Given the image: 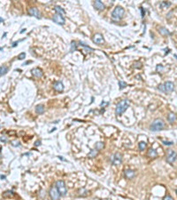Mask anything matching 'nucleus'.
Returning a JSON list of instances; mask_svg holds the SVG:
<instances>
[{
	"mask_svg": "<svg viewBox=\"0 0 177 200\" xmlns=\"http://www.w3.org/2000/svg\"><path fill=\"white\" fill-rule=\"evenodd\" d=\"M165 128V123L162 119L157 118L150 125V130L152 132H159Z\"/></svg>",
	"mask_w": 177,
	"mask_h": 200,
	"instance_id": "f257e3e1",
	"label": "nucleus"
},
{
	"mask_svg": "<svg viewBox=\"0 0 177 200\" xmlns=\"http://www.w3.org/2000/svg\"><path fill=\"white\" fill-rule=\"evenodd\" d=\"M129 106V102L128 100H122L117 104L116 106V110H115V113L117 116H120L123 112L126 111V110L128 108Z\"/></svg>",
	"mask_w": 177,
	"mask_h": 200,
	"instance_id": "f03ea898",
	"label": "nucleus"
},
{
	"mask_svg": "<svg viewBox=\"0 0 177 200\" xmlns=\"http://www.w3.org/2000/svg\"><path fill=\"white\" fill-rule=\"evenodd\" d=\"M174 85L173 82L171 81H167L166 83L162 85H159L158 86V89L161 92H164V93H171L174 91Z\"/></svg>",
	"mask_w": 177,
	"mask_h": 200,
	"instance_id": "7ed1b4c3",
	"label": "nucleus"
},
{
	"mask_svg": "<svg viewBox=\"0 0 177 200\" xmlns=\"http://www.w3.org/2000/svg\"><path fill=\"white\" fill-rule=\"evenodd\" d=\"M55 187L57 188L58 190H59V194L60 196H66L67 193V187H66V183H65L64 180H57L56 181V185Z\"/></svg>",
	"mask_w": 177,
	"mask_h": 200,
	"instance_id": "20e7f679",
	"label": "nucleus"
},
{
	"mask_svg": "<svg viewBox=\"0 0 177 200\" xmlns=\"http://www.w3.org/2000/svg\"><path fill=\"white\" fill-rule=\"evenodd\" d=\"M124 13L125 11L121 6H116L112 13V17L114 20H120L124 15Z\"/></svg>",
	"mask_w": 177,
	"mask_h": 200,
	"instance_id": "39448f33",
	"label": "nucleus"
},
{
	"mask_svg": "<svg viewBox=\"0 0 177 200\" xmlns=\"http://www.w3.org/2000/svg\"><path fill=\"white\" fill-rule=\"evenodd\" d=\"M177 159V154L175 151L172 150V149H169L167 151V162L169 164H174Z\"/></svg>",
	"mask_w": 177,
	"mask_h": 200,
	"instance_id": "423d86ee",
	"label": "nucleus"
},
{
	"mask_svg": "<svg viewBox=\"0 0 177 200\" xmlns=\"http://www.w3.org/2000/svg\"><path fill=\"white\" fill-rule=\"evenodd\" d=\"M49 194H50V197L52 200H58L60 197V194H59V190L56 187H51L50 189V191H49Z\"/></svg>",
	"mask_w": 177,
	"mask_h": 200,
	"instance_id": "0eeeda50",
	"label": "nucleus"
},
{
	"mask_svg": "<svg viewBox=\"0 0 177 200\" xmlns=\"http://www.w3.org/2000/svg\"><path fill=\"white\" fill-rule=\"evenodd\" d=\"M122 161V156L120 154V153H115L114 155L112 158V163L115 166H118L121 163Z\"/></svg>",
	"mask_w": 177,
	"mask_h": 200,
	"instance_id": "6e6552de",
	"label": "nucleus"
},
{
	"mask_svg": "<svg viewBox=\"0 0 177 200\" xmlns=\"http://www.w3.org/2000/svg\"><path fill=\"white\" fill-rule=\"evenodd\" d=\"M52 20L54 22L57 23V24H59V25H64L65 24V18L63 17V15L59 14V13H56L54 16H53Z\"/></svg>",
	"mask_w": 177,
	"mask_h": 200,
	"instance_id": "1a4fd4ad",
	"label": "nucleus"
},
{
	"mask_svg": "<svg viewBox=\"0 0 177 200\" xmlns=\"http://www.w3.org/2000/svg\"><path fill=\"white\" fill-rule=\"evenodd\" d=\"M28 13L29 15L36 17V18H37V19L41 18V16H40V12L38 11V9L36 8V7H30V8L28 10Z\"/></svg>",
	"mask_w": 177,
	"mask_h": 200,
	"instance_id": "9d476101",
	"label": "nucleus"
},
{
	"mask_svg": "<svg viewBox=\"0 0 177 200\" xmlns=\"http://www.w3.org/2000/svg\"><path fill=\"white\" fill-rule=\"evenodd\" d=\"M93 42L96 43V44H102L105 43V39H104L103 36H102L101 34L97 33V34H95L93 37Z\"/></svg>",
	"mask_w": 177,
	"mask_h": 200,
	"instance_id": "9b49d317",
	"label": "nucleus"
},
{
	"mask_svg": "<svg viewBox=\"0 0 177 200\" xmlns=\"http://www.w3.org/2000/svg\"><path fill=\"white\" fill-rule=\"evenodd\" d=\"M53 88L55 89L57 92H62L64 90V85L61 81H56L53 84Z\"/></svg>",
	"mask_w": 177,
	"mask_h": 200,
	"instance_id": "f8f14e48",
	"label": "nucleus"
},
{
	"mask_svg": "<svg viewBox=\"0 0 177 200\" xmlns=\"http://www.w3.org/2000/svg\"><path fill=\"white\" fill-rule=\"evenodd\" d=\"M31 72H32V75L36 77H41L42 76H43V71H42V69H39V68H36V69H34Z\"/></svg>",
	"mask_w": 177,
	"mask_h": 200,
	"instance_id": "ddd939ff",
	"label": "nucleus"
},
{
	"mask_svg": "<svg viewBox=\"0 0 177 200\" xmlns=\"http://www.w3.org/2000/svg\"><path fill=\"white\" fill-rule=\"evenodd\" d=\"M177 119V116L174 113H173V112H170V113L168 114V116H167V120H168V122L170 124H173L174 123V122L176 121Z\"/></svg>",
	"mask_w": 177,
	"mask_h": 200,
	"instance_id": "4468645a",
	"label": "nucleus"
},
{
	"mask_svg": "<svg viewBox=\"0 0 177 200\" xmlns=\"http://www.w3.org/2000/svg\"><path fill=\"white\" fill-rule=\"evenodd\" d=\"M124 174L128 179H132V178L135 176V172L132 170H130V169H127V170H125Z\"/></svg>",
	"mask_w": 177,
	"mask_h": 200,
	"instance_id": "2eb2a0df",
	"label": "nucleus"
},
{
	"mask_svg": "<svg viewBox=\"0 0 177 200\" xmlns=\"http://www.w3.org/2000/svg\"><path fill=\"white\" fill-rule=\"evenodd\" d=\"M94 6H95L97 10H104V9H105L104 4L102 3L101 1H99V0H97V1L94 2Z\"/></svg>",
	"mask_w": 177,
	"mask_h": 200,
	"instance_id": "dca6fc26",
	"label": "nucleus"
},
{
	"mask_svg": "<svg viewBox=\"0 0 177 200\" xmlns=\"http://www.w3.org/2000/svg\"><path fill=\"white\" fill-rule=\"evenodd\" d=\"M157 152H156V150L154 149H152V148H151V149L148 150V152H147V156L149 157V158H156L157 157Z\"/></svg>",
	"mask_w": 177,
	"mask_h": 200,
	"instance_id": "f3484780",
	"label": "nucleus"
},
{
	"mask_svg": "<svg viewBox=\"0 0 177 200\" xmlns=\"http://www.w3.org/2000/svg\"><path fill=\"white\" fill-rule=\"evenodd\" d=\"M36 112L37 114H43L44 112V107L43 105H37L36 107Z\"/></svg>",
	"mask_w": 177,
	"mask_h": 200,
	"instance_id": "a211bd4d",
	"label": "nucleus"
},
{
	"mask_svg": "<svg viewBox=\"0 0 177 200\" xmlns=\"http://www.w3.org/2000/svg\"><path fill=\"white\" fill-rule=\"evenodd\" d=\"M54 10H55L56 13H59V14H61V15H64V14H65V11H64V9H63L62 7L59 6V5H56L55 8H54Z\"/></svg>",
	"mask_w": 177,
	"mask_h": 200,
	"instance_id": "6ab92c4d",
	"label": "nucleus"
},
{
	"mask_svg": "<svg viewBox=\"0 0 177 200\" xmlns=\"http://www.w3.org/2000/svg\"><path fill=\"white\" fill-rule=\"evenodd\" d=\"M7 71H8V68H7L6 66L2 65L1 67H0V75L1 76L5 75V74L7 73Z\"/></svg>",
	"mask_w": 177,
	"mask_h": 200,
	"instance_id": "aec40b11",
	"label": "nucleus"
},
{
	"mask_svg": "<svg viewBox=\"0 0 177 200\" xmlns=\"http://www.w3.org/2000/svg\"><path fill=\"white\" fill-rule=\"evenodd\" d=\"M159 33H160L161 35H163V36H167V35H170V32H169L166 28H163V27H161V28H159Z\"/></svg>",
	"mask_w": 177,
	"mask_h": 200,
	"instance_id": "412c9836",
	"label": "nucleus"
},
{
	"mask_svg": "<svg viewBox=\"0 0 177 200\" xmlns=\"http://www.w3.org/2000/svg\"><path fill=\"white\" fill-rule=\"evenodd\" d=\"M160 7L161 8H167V7H168V6H170L171 5V3H169V2H165V1H163V2H161L160 3Z\"/></svg>",
	"mask_w": 177,
	"mask_h": 200,
	"instance_id": "4be33fe9",
	"label": "nucleus"
},
{
	"mask_svg": "<svg viewBox=\"0 0 177 200\" xmlns=\"http://www.w3.org/2000/svg\"><path fill=\"white\" fill-rule=\"evenodd\" d=\"M138 147H139L140 150H144L146 148V143L144 142V141H141V142H139V144H138Z\"/></svg>",
	"mask_w": 177,
	"mask_h": 200,
	"instance_id": "5701e85b",
	"label": "nucleus"
},
{
	"mask_svg": "<svg viewBox=\"0 0 177 200\" xmlns=\"http://www.w3.org/2000/svg\"><path fill=\"white\" fill-rule=\"evenodd\" d=\"M104 142H97V143H96V149L97 150H100V149H102L104 148Z\"/></svg>",
	"mask_w": 177,
	"mask_h": 200,
	"instance_id": "b1692460",
	"label": "nucleus"
},
{
	"mask_svg": "<svg viewBox=\"0 0 177 200\" xmlns=\"http://www.w3.org/2000/svg\"><path fill=\"white\" fill-rule=\"evenodd\" d=\"M97 155V149H96V150H94V149H93V150H91L90 152V154H88V157H90V158H95Z\"/></svg>",
	"mask_w": 177,
	"mask_h": 200,
	"instance_id": "393cba45",
	"label": "nucleus"
},
{
	"mask_svg": "<svg viewBox=\"0 0 177 200\" xmlns=\"http://www.w3.org/2000/svg\"><path fill=\"white\" fill-rule=\"evenodd\" d=\"M119 86H120V89H123L127 86V83L124 82V81H119Z\"/></svg>",
	"mask_w": 177,
	"mask_h": 200,
	"instance_id": "a878e982",
	"label": "nucleus"
},
{
	"mask_svg": "<svg viewBox=\"0 0 177 200\" xmlns=\"http://www.w3.org/2000/svg\"><path fill=\"white\" fill-rule=\"evenodd\" d=\"M13 191H10V190H7V191H5V193H4V197H6L7 196H13Z\"/></svg>",
	"mask_w": 177,
	"mask_h": 200,
	"instance_id": "bb28decb",
	"label": "nucleus"
},
{
	"mask_svg": "<svg viewBox=\"0 0 177 200\" xmlns=\"http://www.w3.org/2000/svg\"><path fill=\"white\" fill-rule=\"evenodd\" d=\"M25 57H26V53H20L19 54V56H18V58L20 60H23V59H25Z\"/></svg>",
	"mask_w": 177,
	"mask_h": 200,
	"instance_id": "cd10ccee",
	"label": "nucleus"
},
{
	"mask_svg": "<svg viewBox=\"0 0 177 200\" xmlns=\"http://www.w3.org/2000/svg\"><path fill=\"white\" fill-rule=\"evenodd\" d=\"M71 46H72V47H71V51H74V50H75L76 49V43L75 42H72V44H71Z\"/></svg>",
	"mask_w": 177,
	"mask_h": 200,
	"instance_id": "c85d7f7f",
	"label": "nucleus"
},
{
	"mask_svg": "<svg viewBox=\"0 0 177 200\" xmlns=\"http://www.w3.org/2000/svg\"><path fill=\"white\" fill-rule=\"evenodd\" d=\"M12 145L14 147H17V146H20V142L18 141H12Z\"/></svg>",
	"mask_w": 177,
	"mask_h": 200,
	"instance_id": "c756f323",
	"label": "nucleus"
},
{
	"mask_svg": "<svg viewBox=\"0 0 177 200\" xmlns=\"http://www.w3.org/2000/svg\"><path fill=\"white\" fill-rule=\"evenodd\" d=\"M163 70V66L162 65H158L157 66V71H162Z\"/></svg>",
	"mask_w": 177,
	"mask_h": 200,
	"instance_id": "7c9ffc66",
	"label": "nucleus"
},
{
	"mask_svg": "<svg viewBox=\"0 0 177 200\" xmlns=\"http://www.w3.org/2000/svg\"><path fill=\"white\" fill-rule=\"evenodd\" d=\"M163 200H174V199H173V197L171 196H167V197H165L163 198Z\"/></svg>",
	"mask_w": 177,
	"mask_h": 200,
	"instance_id": "2f4dec72",
	"label": "nucleus"
},
{
	"mask_svg": "<svg viewBox=\"0 0 177 200\" xmlns=\"http://www.w3.org/2000/svg\"><path fill=\"white\" fill-rule=\"evenodd\" d=\"M163 143H164L165 145H173L174 142H172V141H163Z\"/></svg>",
	"mask_w": 177,
	"mask_h": 200,
	"instance_id": "473e14b6",
	"label": "nucleus"
},
{
	"mask_svg": "<svg viewBox=\"0 0 177 200\" xmlns=\"http://www.w3.org/2000/svg\"><path fill=\"white\" fill-rule=\"evenodd\" d=\"M1 141L2 142H6V138H5V136H1Z\"/></svg>",
	"mask_w": 177,
	"mask_h": 200,
	"instance_id": "72a5a7b5",
	"label": "nucleus"
},
{
	"mask_svg": "<svg viewBox=\"0 0 177 200\" xmlns=\"http://www.w3.org/2000/svg\"><path fill=\"white\" fill-rule=\"evenodd\" d=\"M140 10H141V12H142V17H143V16H144V11H143V7H141V8H140Z\"/></svg>",
	"mask_w": 177,
	"mask_h": 200,
	"instance_id": "f704fd0d",
	"label": "nucleus"
},
{
	"mask_svg": "<svg viewBox=\"0 0 177 200\" xmlns=\"http://www.w3.org/2000/svg\"><path fill=\"white\" fill-rule=\"evenodd\" d=\"M35 145H36V146H38V145H41V141H36V143H35Z\"/></svg>",
	"mask_w": 177,
	"mask_h": 200,
	"instance_id": "c9c22d12",
	"label": "nucleus"
},
{
	"mask_svg": "<svg viewBox=\"0 0 177 200\" xmlns=\"http://www.w3.org/2000/svg\"><path fill=\"white\" fill-rule=\"evenodd\" d=\"M18 44H19V41H18V42H14V43H13V47H14V46H16Z\"/></svg>",
	"mask_w": 177,
	"mask_h": 200,
	"instance_id": "e433bc0d",
	"label": "nucleus"
},
{
	"mask_svg": "<svg viewBox=\"0 0 177 200\" xmlns=\"http://www.w3.org/2000/svg\"><path fill=\"white\" fill-rule=\"evenodd\" d=\"M1 179H2V180H5V176L2 174V175H1Z\"/></svg>",
	"mask_w": 177,
	"mask_h": 200,
	"instance_id": "4c0bfd02",
	"label": "nucleus"
},
{
	"mask_svg": "<svg viewBox=\"0 0 177 200\" xmlns=\"http://www.w3.org/2000/svg\"><path fill=\"white\" fill-rule=\"evenodd\" d=\"M24 31H26V30H25V29H24V30H21V31H20V33H23Z\"/></svg>",
	"mask_w": 177,
	"mask_h": 200,
	"instance_id": "58836bf2",
	"label": "nucleus"
},
{
	"mask_svg": "<svg viewBox=\"0 0 177 200\" xmlns=\"http://www.w3.org/2000/svg\"><path fill=\"white\" fill-rule=\"evenodd\" d=\"M175 192H176V195H177V189L175 190Z\"/></svg>",
	"mask_w": 177,
	"mask_h": 200,
	"instance_id": "ea45409f",
	"label": "nucleus"
}]
</instances>
